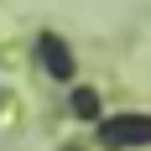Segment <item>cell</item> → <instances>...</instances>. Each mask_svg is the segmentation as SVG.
<instances>
[{"label": "cell", "instance_id": "6da1fadb", "mask_svg": "<svg viewBox=\"0 0 151 151\" xmlns=\"http://www.w3.org/2000/svg\"><path fill=\"white\" fill-rule=\"evenodd\" d=\"M109 146H151V115H125V120H104Z\"/></svg>", "mask_w": 151, "mask_h": 151}, {"label": "cell", "instance_id": "7a4b0ae2", "mask_svg": "<svg viewBox=\"0 0 151 151\" xmlns=\"http://www.w3.org/2000/svg\"><path fill=\"white\" fill-rule=\"evenodd\" d=\"M37 52H42V68H52L58 78H68V73H73V63H68V47H63L58 37H42V42H37Z\"/></svg>", "mask_w": 151, "mask_h": 151}]
</instances>
